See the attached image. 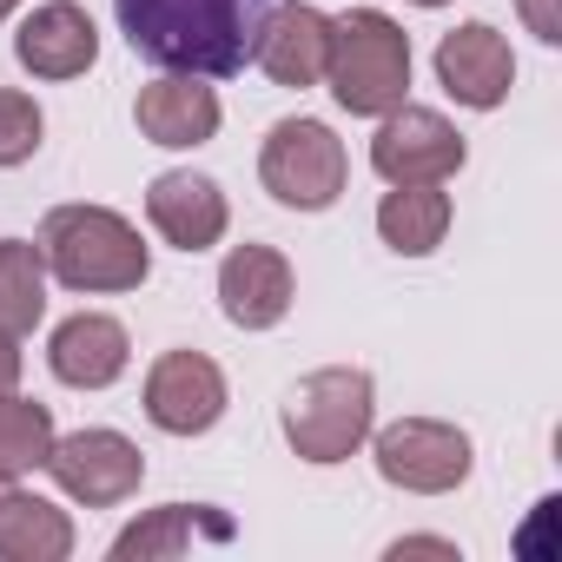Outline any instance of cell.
Segmentation results:
<instances>
[{"label": "cell", "instance_id": "d4e9b609", "mask_svg": "<svg viewBox=\"0 0 562 562\" xmlns=\"http://www.w3.org/2000/svg\"><path fill=\"white\" fill-rule=\"evenodd\" d=\"M21 384V338H0V397Z\"/></svg>", "mask_w": 562, "mask_h": 562}, {"label": "cell", "instance_id": "5b68a950", "mask_svg": "<svg viewBox=\"0 0 562 562\" xmlns=\"http://www.w3.org/2000/svg\"><path fill=\"white\" fill-rule=\"evenodd\" d=\"M345 139L325 120H278L258 146V179L278 205L292 212H325L345 192Z\"/></svg>", "mask_w": 562, "mask_h": 562}, {"label": "cell", "instance_id": "ffe728a7", "mask_svg": "<svg viewBox=\"0 0 562 562\" xmlns=\"http://www.w3.org/2000/svg\"><path fill=\"white\" fill-rule=\"evenodd\" d=\"M47 312V258L27 238H0V338H27Z\"/></svg>", "mask_w": 562, "mask_h": 562}, {"label": "cell", "instance_id": "30bf717a", "mask_svg": "<svg viewBox=\"0 0 562 562\" xmlns=\"http://www.w3.org/2000/svg\"><path fill=\"white\" fill-rule=\"evenodd\" d=\"M292 299H299V278H292L285 251H271V245H232L225 251V265H218V312L238 331H271L292 312Z\"/></svg>", "mask_w": 562, "mask_h": 562}, {"label": "cell", "instance_id": "3957f363", "mask_svg": "<svg viewBox=\"0 0 562 562\" xmlns=\"http://www.w3.org/2000/svg\"><path fill=\"white\" fill-rule=\"evenodd\" d=\"M325 80L351 120H384L411 93V34L378 8H351L345 21H331Z\"/></svg>", "mask_w": 562, "mask_h": 562}, {"label": "cell", "instance_id": "5bb4252c", "mask_svg": "<svg viewBox=\"0 0 562 562\" xmlns=\"http://www.w3.org/2000/svg\"><path fill=\"white\" fill-rule=\"evenodd\" d=\"M325 60H331V21L305 0H278L251 47V67H265L271 87H318Z\"/></svg>", "mask_w": 562, "mask_h": 562}, {"label": "cell", "instance_id": "9c48e42d", "mask_svg": "<svg viewBox=\"0 0 562 562\" xmlns=\"http://www.w3.org/2000/svg\"><path fill=\"white\" fill-rule=\"evenodd\" d=\"M146 417L166 437H199L225 417V371L205 351H166L146 371Z\"/></svg>", "mask_w": 562, "mask_h": 562}, {"label": "cell", "instance_id": "4fadbf2b", "mask_svg": "<svg viewBox=\"0 0 562 562\" xmlns=\"http://www.w3.org/2000/svg\"><path fill=\"white\" fill-rule=\"evenodd\" d=\"M14 60L34 74V80H80L93 60H100V27L87 8H74V0H47V8H34L14 34Z\"/></svg>", "mask_w": 562, "mask_h": 562}, {"label": "cell", "instance_id": "d6986e66", "mask_svg": "<svg viewBox=\"0 0 562 562\" xmlns=\"http://www.w3.org/2000/svg\"><path fill=\"white\" fill-rule=\"evenodd\" d=\"M378 232L397 258H430L450 232V192L443 186H391L378 205Z\"/></svg>", "mask_w": 562, "mask_h": 562}, {"label": "cell", "instance_id": "2e32d148", "mask_svg": "<svg viewBox=\"0 0 562 562\" xmlns=\"http://www.w3.org/2000/svg\"><path fill=\"white\" fill-rule=\"evenodd\" d=\"M47 364H54V378L74 384V391H106V384L133 364V338H126L120 318H106V312H80V318H67V325L54 331Z\"/></svg>", "mask_w": 562, "mask_h": 562}, {"label": "cell", "instance_id": "4316f807", "mask_svg": "<svg viewBox=\"0 0 562 562\" xmlns=\"http://www.w3.org/2000/svg\"><path fill=\"white\" fill-rule=\"evenodd\" d=\"M411 8H443V0H411Z\"/></svg>", "mask_w": 562, "mask_h": 562}, {"label": "cell", "instance_id": "ac0fdd59", "mask_svg": "<svg viewBox=\"0 0 562 562\" xmlns=\"http://www.w3.org/2000/svg\"><path fill=\"white\" fill-rule=\"evenodd\" d=\"M192 536L232 542V522H225L218 509H205V503H166V509H153V516H139L133 529L113 536V562H133V555H139V562H146V555H186Z\"/></svg>", "mask_w": 562, "mask_h": 562}, {"label": "cell", "instance_id": "cb8c5ba5", "mask_svg": "<svg viewBox=\"0 0 562 562\" xmlns=\"http://www.w3.org/2000/svg\"><path fill=\"white\" fill-rule=\"evenodd\" d=\"M391 555H450L457 562V542H443V536H404V542H391Z\"/></svg>", "mask_w": 562, "mask_h": 562}, {"label": "cell", "instance_id": "7c38bea8", "mask_svg": "<svg viewBox=\"0 0 562 562\" xmlns=\"http://www.w3.org/2000/svg\"><path fill=\"white\" fill-rule=\"evenodd\" d=\"M146 218L172 251H212L232 225V205L205 172H159L146 186Z\"/></svg>", "mask_w": 562, "mask_h": 562}, {"label": "cell", "instance_id": "7a4b0ae2", "mask_svg": "<svg viewBox=\"0 0 562 562\" xmlns=\"http://www.w3.org/2000/svg\"><path fill=\"white\" fill-rule=\"evenodd\" d=\"M41 258L67 292H139L153 251L113 205H54L41 218Z\"/></svg>", "mask_w": 562, "mask_h": 562}, {"label": "cell", "instance_id": "7402d4cb", "mask_svg": "<svg viewBox=\"0 0 562 562\" xmlns=\"http://www.w3.org/2000/svg\"><path fill=\"white\" fill-rule=\"evenodd\" d=\"M41 133H47V120L27 93H14V87L0 93V166H27L41 153Z\"/></svg>", "mask_w": 562, "mask_h": 562}, {"label": "cell", "instance_id": "9a60e30c", "mask_svg": "<svg viewBox=\"0 0 562 562\" xmlns=\"http://www.w3.org/2000/svg\"><path fill=\"white\" fill-rule=\"evenodd\" d=\"M133 120L153 146L166 153H186V146H205L218 133V93L192 74H159L153 87H139L133 100Z\"/></svg>", "mask_w": 562, "mask_h": 562}, {"label": "cell", "instance_id": "8fae6325", "mask_svg": "<svg viewBox=\"0 0 562 562\" xmlns=\"http://www.w3.org/2000/svg\"><path fill=\"white\" fill-rule=\"evenodd\" d=\"M437 80H443V93H450L457 106L490 113V106H503L509 87H516V54H509V41H503L490 21H470V27H450V34L437 41Z\"/></svg>", "mask_w": 562, "mask_h": 562}, {"label": "cell", "instance_id": "6da1fadb", "mask_svg": "<svg viewBox=\"0 0 562 562\" xmlns=\"http://www.w3.org/2000/svg\"><path fill=\"white\" fill-rule=\"evenodd\" d=\"M126 47L159 74L232 80L251 67V47L278 0H113Z\"/></svg>", "mask_w": 562, "mask_h": 562}, {"label": "cell", "instance_id": "603a6c76", "mask_svg": "<svg viewBox=\"0 0 562 562\" xmlns=\"http://www.w3.org/2000/svg\"><path fill=\"white\" fill-rule=\"evenodd\" d=\"M516 14L529 21V34H536L542 47L562 41V0H516Z\"/></svg>", "mask_w": 562, "mask_h": 562}, {"label": "cell", "instance_id": "44dd1931", "mask_svg": "<svg viewBox=\"0 0 562 562\" xmlns=\"http://www.w3.org/2000/svg\"><path fill=\"white\" fill-rule=\"evenodd\" d=\"M54 450V411L34 397H0V476H27Z\"/></svg>", "mask_w": 562, "mask_h": 562}, {"label": "cell", "instance_id": "ba28073f", "mask_svg": "<svg viewBox=\"0 0 562 562\" xmlns=\"http://www.w3.org/2000/svg\"><path fill=\"white\" fill-rule=\"evenodd\" d=\"M41 470H47L74 503H87V509H113V503H126V496L146 483V457H139V443L120 437V430H74V437H54V450H47Z\"/></svg>", "mask_w": 562, "mask_h": 562}, {"label": "cell", "instance_id": "484cf974", "mask_svg": "<svg viewBox=\"0 0 562 562\" xmlns=\"http://www.w3.org/2000/svg\"><path fill=\"white\" fill-rule=\"evenodd\" d=\"M14 8H21V0H0V21H8V14H14Z\"/></svg>", "mask_w": 562, "mask_h": 562}, {"label": "cell", "instance_id": "e0dca14e", "mask_svg": "<svg viewBox=\"0 0 562 562\" xmlns=\"http://www.w3.org/2000/svg\"><path fill=\"white\" fill-rule=\"evenodd\" d=\"M67 555H74L67 509L8 483V496H0V562H67Z\"/></svg>", "mask_w": 562, "mask_h": 562}, {"label": "cell", "instance_id": "52a82bcc", "mask_svg": "<svg viewBox=\"0 0 562 562\" xmlns=\"http://www.w3.org/2000/svg\"><path fill=\"white\" fill-rule=\"evenodd\" d=\"M371 166L384 186H443L450 172H463V133L430 113V106H391L378 120V139H371Z\"/></svg>", "mask_w": 562, "mask_h": 562}, {"label": "cell", "instance_id": "277c9868", "mask_svg": "<svg viewBox=\"0 0 562 562\" xmlns=\"http://www.w3.org/2000/svg\"><path fill=\"white\" fill-rule=\"evenodd\" d=\"M278 424H285V443L305 463H345L378 424V384L358 364H325L285 391Z\"/></svg>", "mask_w": 562, "mask_h": 562}, {"label": "cell", "instance_id": "8992f818", "mask_svg": "<svg viewBox=\"0 0 562 562\" xmlns=\"http://www.w3.org/2000/svg\"><path fill=\"white\" fill-rule=\"evenodd\" d=\"M378 476L411 496H443L470 476V437L437 417H397L378 430Z\"/></svg>", "mask_w": 562, "mask_h": 562}]
</instances>
